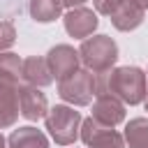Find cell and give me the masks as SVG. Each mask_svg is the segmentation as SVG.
<instances>
[{"mask_svg": "<svg viewBox=\"0 0 148 148\" xmlns=\"http://www.w3.org/2000/svg\"><path fill=\"white\" fill-rule=\"evenodd\" d=\"M99 90L113 95L116 99L125 104H141L148 95V83H146V72L139 67H116L106 72V79L99 81ZM97 90V92H99Z\"/></svg>", "mask_w": 148, "mask_h": 148, "instance_id": "6da1fadb", "label": "cell"}, {"mask_svg": "<svg viewBox=\"0 0 148 148\" xmlns=\"http://www.w3.org/2000/svg\"><path fill=\"white\" fill-rule=\"evenodd\" d=\"M16 42V28L12 21H0V53H5Z\"/></svg>", "mask_w": 148, "mask_h": 148, "instance_id": "e0dca14e", "label": "cell"}, {"mask_svg": "<svg viewBox=\"0 0 148 148\" xmlns=\"http://www.w3.org/2000/svg\"><path fill=\"white\" fill-rule=\"evenodd\" d=\"M79 60L95 76L97 74H106V72L113 69V65L118 60V44L109 35L88 37V39H83V44L79 49Z\"/></svg>", "mask_w": 148, "mask_h": 148, "instance_id": "7a4b0ae2", "label": "cell"}, {"mask_svg": "<svg viewBox=\"0 0 148 148\" xmlns=\"http://www.w3.org/2000/svg\"><path fill=\"white\" fill-rule=\"evenodd\" d=\"M21 116L18 109V86L0 83V130L12 127Z\"/></svg>", "mask_w": 148, "mask_h": 148, "instance_id": "8fae6325", "label": "cell"}, {"mask_svg": "<svg viewBox=\"0 0 148 148\" xmlns=\"http://www.w3.org/2000/svg\"><path fill=\"white\" fill-rule=\"evenodd\" d=\"M62 0H30V16L37 23H51L60 18Z\"/></svg>", "mask_w": 148, "mask_h": 148, "instance_id": "5bb4252c", "label": "cell"}, {"mask_svg": "<svg viewBox=\"0 0 148 148\" xmlns=\"http://www.w3.org/2000/svg\"><path fill=\"white\" fill-rule=\"evenodd\" d=\"M18 109L25 120H39L49 111L46 95L32 86H18Z\"/></svg>", "mask_w": 148, "mask_h": 148, "instance_id": "9c48e42d", "label": "cell"}, {"mask_svg": "<svg viewBox=\"0 0 148 148\" xmlns=\"http://www.w3.org/2000/svg\"><path fill=\"white\" fill-rule=\"evenodd\" d=\"M130 2H132V5H136V7H139V9H143V12L148 9V0H130Z\"/></svg>", "mask_w": 148, "mask_h": 148, "instance_id": "ffe728a7", "label": "cell"}, {"mask_svg": "<svg viewBox=\"0 0 148 148\" xmlns=\"http://www.w3.org/2000/svg\"><path fill=\"white\" fill-rule=\"evenodd\" d=\"M92 120H97L99 125H106V127H116L125 120V106L120 99H116L113 95L99 90L97 97H95V104H92Z\"/></svg>", "mask_w": 148, "mask_h": 148, "instance_id": "ba28073f", "label": "cell"}, {"mask_svg": "<svg viewBox=\"0 0 148 148\" xmlns=\"http://www.w3.org/2000/svg\"><path fill=\"white\" fill-rule=\"evenodd\" d=\"M62 23H65V30L69 32V37H74V39H88L97 30L99 18L88 7H74V9H69L62 16Z\"/></svg>", "mask_w": 148, "mask_h": 148, "instance_id": "52a82bcc", "label": "cell"}, {"mask_svg": "<svg viewBox=\"0 0 148 148\" xmlns=\"http://www.w3.org/2000/svg\"><path fill=\"white\" fill-rule=\"evenodd\" d=\"M7 148H49V139L37 127H18L9 134Z\"/></svg>", "mask_w": 148, "mask_h": 148, "instance_id": "4fadbf2b", "label": "cell"}, {"mask_svg": "<svg viewBox=\"0 0 148 148\" xmlns=\"http://www.w3.org/2000/svg\"><path fill=\"white\" fill-rule=\"evenodd\" d=\"M0 148H7V141H5V136L0 134Z\"/></svg>", "mask_w": 148, "mask_h": 148, "instance_id": "44dd1931", "label": "cell"}, {"mask_svg": "<svg viewBox=\"0 0 148 148\" xmlns=\"http://www.w3.org/2000/svg\"><path fill=\"white\" fill-rule=\"evenodd\" d=\"M127 148H148V118H132L123 134Z\"/></svg>", "mask_w": 148, "mask_h": 148, "instance_id": "9a60e30c", "label": "cell"}, {"mask_svg": "<svg viewBox=\"0 0 148 148\" xmlns=\"http://www.w3.org/2000/svg\"><path fill=\"white\" fill-rule=\"evenodd\" d=\"M79 51H74L69 44H58L46 53V65L51 76L60 83L65 79H69L72 74L79 72Z\"/></svg>", "mask_w": 148, "mask_h": 148, "instance_id": "8992f818", "label": "cell"}, {"mask_svg": "<svg viewBox=\"0 0 148 148\" xmlns=\"http://www.w3.org/2000/svg\"><path fill=\"white\" fill-rule=\"evenodd\" d=\"M21 79L32 86V88H46L53 76L49 72V65H46V58L42 56H30L23 60V69H21Z\"/></svg>", "mask_w": 148, "mask_h": 148, "instance_id": "30bf717a", "label": "cell"}, {"mask_svg": "<svg viewBox=\"0 0 148 148\" xmlns=\"http://www.w3.org/2000/svg\"><path fill=\"white\" fill-rule=\"evenodd\" d=\"M123 2H125V0H92L95 14H104V16H111L113 12H118Z\"/></svg>", "mask_w": 148, "mask_h": 148, "instance_id": "ac0fdd59", "label": "cell"}, {"mask_svg": "<svg viewBox=\"0 0 148 148\" xmlns=\"http://www.w3.org/2000/svg\"><path fill=\"white\" fill-rule=\"evenodd\" d=\"M83 2H88V0H62V7L74 9V7H83Z\"/></svg>", "mask_w": 148, "mask_h": 148, "instance_id": "d6986e66", "label": "cell"}, {"mask_svg": "<svg viewBox=\"0 0 148 148\" xmlns=\"http://www.w3.org/2000/svg\"><path fill=\"white\" fill-rule=\"evenodd\" d=\"M46 130L51 134V139L58 146H72L79 139V130H81V113L74 111V106L67 104H56L46 111L44 116Z\"/></svg>", "mask_w": 148, "mask_h": 148, "instance_id": "3957f363", "label": "cell"}, {"mask_svg": "<svg viewBox=\"0 0 148 148\" xmlns=\"http://www.w3.org/2000/svg\"><path fill=\"white\" fill-rule=\"evenodd\" d=\"M143 106H146V111H148V95H146V99H143Z\"/></svg>", "mask_w": 148, "mask_h": 148, "instance_id": "7402d4cb", "label": "cell"}, {"mask_svg": "<svg viewBox=\"0 0 148 148\" xmlns=\"http://www.w3.org/2000/svg\"><path fill=\"white\" fill-rule=\"evenodd\" d=\"M21 69H23V60L16 53H0V83L18 86Z\"/></svg>", "mask_w": 148, "mask_h": 148, "instance_id": "2e32d148", "label": "cell"}, {"mask_svg": "<svg viewBox=\"0 0 148 148\" xmlns=\"http://www.w3.org/2000/svg\"><path fill=\"white\" fill-rule=\"evenodd\" d=\"M97 90H99V79L88 69H79L76 74L58 83V95L72 106H88L92 97H97Z\"/></svg>", "mask_w": 148, "mask_h": 148, "instance_id": "277c9868", "label": "cell"}, {"mask_svg": "<svg viewBox=\"0 0 148 148\" xmlns=\"http://www.w3.org/2000/svg\"><path fill=\"white\" fill-rule=\"evenodd\" d=\"M81 141L88 148H125V139L113 127L99 125L92 118H86L81 123Z\"/></svg>", "mask_w": 148, "mask_h": 148, "instance_id": "5b68a950", "label": "cell"}, {"mask_svg": "<svg viewBox=\"0 0 148 148\" xmlns=\"http://www.w3.org/2000/svg\"><path fill=\"white\" fill-rule=\"evenodd\" d=\"M143 14H146L143 9H139L136 5H132L130 0H125V2L120 5V9L111 14V23H113L116 30L130 32V30H136V28L143 23Z\"/></svg>", "mask_w": 148, "mask_h": 148, "instance_id": "7c38bea8", "label": "cell"}]
</instances>
